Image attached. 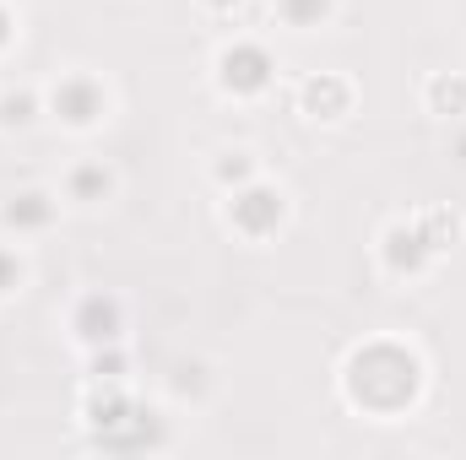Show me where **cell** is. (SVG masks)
<instances>
[{
    "mask_svg": "<svg viewBox=\"0 0 466 460\" xmlns=\"http://www.w3.org/2000/svg\"><path fill=\"white\" fill-rule=\"evenodd\" d=\"M228 223L238 233H249V238H266V233L282 223V190H271V185H244V190H233Z\"/></svg>",
    "mask_w": 466,
    "mask_h": 460,
    "instance_id": "6da1fadb",
    "label": "cell"
},
{
    "mask_svg": "<svg viewBox=\"0 0 466 460\" xmlns=\"http://www.w3.org/2000/svg\"><path fill=\"white\" fill-rule=\"evenodd\" d=\"M218 82H223L228 93H260V87L271 82V60H266V49H260V44H233V49H223V60H218Z\"/></svg>",
    "mask_w": 466,
    "mask_h": 460,
    "instance_id": "7a4b0ae2",
    "label": "cell"
},
{
    "mask_svg": "<svg viewBox=\"0 0 466 460\" xmlns=\"http://www.w3.org/2000/svg\"><path fill=\"white\" fill-rule=\"evenodd\" d=\"M49 104H55V115L66 119V125H93V119L104 115V87L93 82V76H66L55 93H49Z\"/></svg>",
    "mask_w": 466,
    "mask_h": 460,
    "instance_id": "3957f363",
    "label": "cell"
},
{
    "mask_svg": "<svg viewBox=\"0 0 466 460\" xmlns=\"http://www.w3.org/2000/svg\"><path fill=\"white\" fill-rule=\"evenodd\" d=\"M76 331H82L87 342H115L119 336V309L109 298H87V304L76 309Z\"/></svg>",
    "mask_w": 466,
    "mask_h": 460,
    "instance_id": "277c9868",
    "label": "cell"
},
{
    "mask_svg": "<svg viewBox=\"0 0 466 460\" xmlns=\"http://www.w3.org/2000/svg\"><path fill=\"white\" fill-rule=\"evenodd\" d=\"M49 217H55V206H49V195H38V190H33V195H16V206H5V223H11V228H44Z\"/></svg>",
    "mask_w": 466,
    "mask_h": 460,
    "instance_id": "5b68a950",
    "label": "cell"
},
{
    "mask_svg": "<svg viewBox=\"0 0 466 460\" xmlns=\"http://www.w3.org/2000/svg\"><path fill=\"white\" fill-rule=\"evenodd\" d=\"M104 190H109V174H104V168H93V163H87V168H76V174H71V195H76V201H98Z\"/></svg>",
    "mask_w": 466,
    "mask_h": 460,
    "instance_id": "8992f818",
    "label": "cell"
},
{
    "mask_svg": "<svg viewBox=\"0 0 466 460\" xmlns=\"http://www.w3.org/2000/svg\"><path fill=\"white\" fill-rule=\"evenodd\" d=\"M326 5H331V0H277V11H282L293 27H309V22H320V16H326Z\"/></svg>",
    "mask_w": 466,
    "mask_h": 460,
    "instance_id": "52a82bcc",
    "label": "cell"
},
{
    "mask_svg": "<svg viewBox=\"0 0 466 460\" xmlns=\"http://www.w3.org/2000/svg\"><path fill=\"white\" fill-rule=\"evenodd\" d=\"M233 163H218V179H223V185H244V179H249V174H255V163H249V152H228Z\"/></svg>",
    "mask_w": 466,
    "mask_h": 460,
    "instance_id": "ba28073f",
    "label": "cell"
},
{
    "mask_svg": "<svg viewBox=\"0 0 466 460\" xmlns=\"http://www.w3.org/2000/svg\"><path fill=\"white\" fill-rule=\"evenodd\" d=\"M16 282H22V260H16V249H0V298L16 293Z\"/></svg>",
    "mask_w": 466,
    "mask_h": 460,
    "instance_id": "9c48e42d",
    "label": "cell"
},
{
    "mask_svg": "<svg viewBox=\"0 0 466 460\" xmlns=\"http://www.w3.org/2000/svg\"><path fill=\"white\" fill-rule=\"evenodd\" d=\"M0 119H5V125L33 119V98H27V93H22V98H0Z\"/></svg>",
    "mask_w": 466,
    "mask_h": 460,
    "instance_id": "30bf717a",
    "label": "cell"
},
{
    "mask_svg": "<svg viewBox=\"0 0 466 460\" xmlns=\"http://www.w3.org/2000/svg\"><path fill=\"white\" fill-rule=\"evenodd\" d=\"M434 98H440V104H445V98H451V104H466V87L461 82H456V87H451V82H434Z\"/></svg>",
    "mask_w": 466,
    "mask_h": 460,
    "instance_id": "8fae6325",
    "label": "cell"
},
{
    "mask_svg": "<svg viewBox=\"0 0 466 460\" xmlns=\"http://www.w3.org/2000/svg\"><path fill=\"white\" fill-rule=\"evenodd\" d=\"M5 38H11V16L0 11V44H5Z\"/></svg>",
    "mask_w": 466,
    "mask_h": 460,
    "instance_id": "7c38bea8",
    "label": "cell"
},
{
    "mask_svg": "<svg viewBox=\"0 0 466 460\" xmlns=\"http://www.w3.org/2000/svg\"><path fill=\"white\" fill-rule=\"evenodd\" d=\"M212 5H228V0H212Z\"/></svg>",
    "mask_w": 466,
    "mask_h": 460,
    "instance_id": "4fadbf2b",
    "label": "cell"
}]
</instances>
